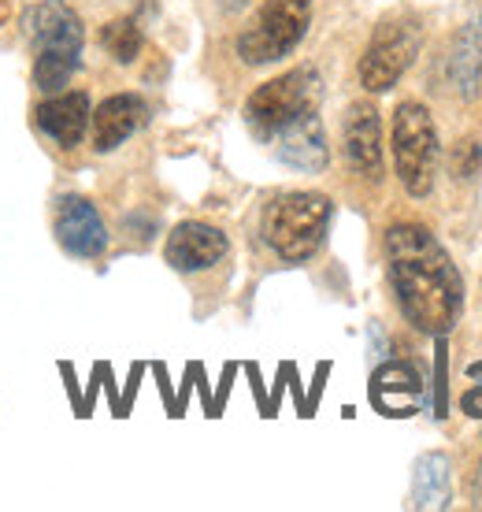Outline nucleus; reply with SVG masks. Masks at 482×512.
<instances>
[{
  "label": "nucleus",
  "instance_id": "nucleus-1",
  "mask_svg": "<svg viewBox=\"0 0 482 512\" xmlns=\"http://www.w3.org/2000/svg\"><path fill=\"white\" fill-rule=\"evenodd\" d=\"M382 249L397 305L408 323L431 338H445L464 312V279L453 256L419 223H394Z\"/></svg>",
  "mask_w": 482,
  "mask_h": 512
},
{
  "label": "nucleus",
  "instance_id": "nucleus-2",
  "mask_svg": "<svg viewBox=\"0 0 482 512\" xmlns=\"http://www.w3.org/2000/svg\"><path fill=\"white\" fill-rule=\"evenodd\" d=\"M30 49H34V86L41 93H64L78 67L86 30L67 0H38L23 19Z\"/></svg>",
  "mask_w": 482,
  "mask_h": 512
},
{
  "label": "nucleus",
  "instance_id": "nucleus-3",
  "mask_svg": "<svg viewBox=\"0 0 482 512\" xmlns=\"http://www.w3.org/2000/svg\"><path fill=\"white\" fill-rule=\"evenodd\" d=\"M330 197L316 190H290L271 197L260 216V234L267 249L290 264H305L327 242L330 227Z\"/></svg>",
  "mask_w": 482,
  "mask_h": 512
},
{
  "label": "nucleus",
  "instance_id": "nucleus-4",
  "mask_svg": "<svg viewBox=\"0 0 482 512\" xmlns=\"http://www.w3.org/2000/svg\"><path fill=\"white\" fill-rule=\"evenodd\" d=\"M319 101H323V78L316 75V67H293L249 93L245 123L260 141H271L286 123L319 112Z\"/></svg>",
  "mask_w": 482,
  "mask_h": 512
},
{
  "label": "nucleus",
  "instance_id": "nucleus-5",
  "mask_svg": "<svg viewBox=\"0 0 482 512\" xmlns=\"http://www.w3.org/2000/svg\"><path fill=\"white\" fill-rule=\"evenodd\" d=\"M312 23V0H264L256 19L238 34L241 64L267 67L286 60L308 34Z\"/></svg>",
  "mask_w": 482,
  "mask_h": 512
},
{
  "label": "nucleus",
  "instance_id": "nucleus-6",
  "mask_svg": "<svg viewBox=\"0 0 482 512\" xmlns=\"http://www.w3.org/2000/svg\"><path fill=\"white\" fill-rule=\"evenodd\" d=\"M394 164L397 179L412 197H427L438 175V130L427 104L401 101L394 112Z\"/></svg>",
  "mask_w": 482,
  "mask_h": 512
},
{
  "label": "nucleus",
  "instance_id": "nucleus-7",
  "mask_svg": "<svg viewBox=\"0 0 482 512\" xmlns=\"http://www.w3.org/2000/svg\"><path fill=\"white\" fill-rule=\"evenodd\" d=\"M423 30L412 15H397L375 26L368 49L360 56V86L368 93H390L408 67L416 64Z\"/></svg>",
  "mask_w": 482,
  "mask_h": 512
},
{
  "label": "nucleus",
  "instance_id": "nucleus-8",
  "mask_svg": "<svg viewBox=\"0 0 482 512\" xmlns=\"http://www.w3.org/2000/svg\"><path fill=\"white\" fill-rule=\"evenodd\" d=\"M52 231H56V242L64 245L67 253L82 256V260H93V256H101L108 249V227H104L101 212L78 193H64L56 201Z\"/></svg>",
  "mask_w": 482,
  "mask_h": 512
},
{
  "label": "nucleus",
  "instance_id": "nucleus-9",
  "mask_svg": "<svg viewBox=\"0 0 482 512\" xmlns=\"http://www.w3.org/2000/svg\"><path fill=\"white\" fill-rule=\"evenodd\" d=\"M227 253H230L227 234L219 231V227H212V223H201V219L178 223L175 231L167 234V245H164V260L175 271H182V275L216 268Z\"/></svg>",
  "mask_w": 482,
  "mask_h": 512
},
{
  "label": "nucleus",
  "instance_id": "nucleus-10",
  "mask_svg": "<svg viewBox=\"0 0 482 512\" xmlns=\"http://www.w3.org/2000/svg\"><path fill=\"white\" fill-rule=\"evenodd\" d=\"M423 397H427L423 372H419L412 360H386L371 375V405L382 416H390V420L416 416L423 409Z\"/></svg>",
  "mask_w": 482,
  "mask_h": 512
},
{
  "label": "nucleus",
  "instance_id": "nucleus-11",
  "mask_svg": "<svg viewBox=\"0 0 482 512\" xmlns=\"http://www.w3.org/2000/svg\"><path fill=\"white\" fill-rule=\"evenodd\" d=\"M345 160L360 179H382V119L371 101H356L345 112Z\"/></svg>",
  "mask_w": 482,
  "mask_h": 512
},
{
  "label": "nucleus",
  "instance_id": "nucleus-12",
  "mask_svg": "<svg viewBox=\"0 0 482 512\" xmlns=\"http://www.w3.org/2000/svg\"><path fill=\"white\" fill-rule=\"evenodd\" d=\"M267 145L275 149V156H279L282 164L297 167V171H308V175L327 171V164H330L327 134H323V119H319V112H308V116L286 123Z\"/></svg>",
  "mask_w": 482,
  "mask_h": 512
},
{
  "label": "nucleus",
  "instance_id": "nucleus-13",
  "mask_svg": "<svg viewBox=\"0 0 482 512\" xmlns=\"http://www.w3.org/2000/svg\"><path fill=\"white\" fill-rule=\"evenodd\" d=\"M149 123V104L138 93H112L101 108L93 112L89 127H93V149L97 153H112L127 138H134L141 127Z\"/></svg>",
  "mask_w": 482,
  "mask_h": 512
},
{
  "label": "nucleus",
  "instance_id": "nucleus-14",
  "mask_svg": "<svg viewBox=\"0 0 482 512\" xmlns=\"http://www.w3.org/2000/svg\"><path fill=\"white\" fill-rule=\"evenodd\" d=\"M89 119H93V108H89V97L82 90L75 93H52L49 101L38 104L34 112V123L45 138H52L60 149H75L82 134H86Z\"/></svg>",
  "mask_w": 482,
  "mask_h": 512
},
{
  "label": "nucleus",
  "instance_id": "nucleus-15",
  "mask_svg": "<svg viewBox=\"0 0 482 512\" xmlns=\"http://www.w3.org/2000/svg\"><path fill=\"white\" fill-rule=\"evenodd\" d=\"M482 78V12L460 26L457 41L449 49V82L460 97H475Z\"/></svg>",
  "mask_w": 482,
  "mask_h": 512
},
{
  "label": "nucleus",
  "instance_id": "nucleus-16",
  "mask_svg": "<svg viewBox=\"0 0 482 512\" xmlns=\"http://www.w3.org/2000/svg\"><path fill=\"white\" fill-rule=\"evenodd\" d=\"M449 501H453V464L445 453H423L412 472V505L449 509Z\"/></svg>",
  "mask_w": 482,
  "mask_h": 512
},
{
  "label": "nucleus",
  "instance_id": "nucleus-17",
  "mask_svg": "<svg viewBox=\"0 0 482 512\" xmlns=\"http://www.w3.org/2000/svg\"><path fill=\"white\" fill-rule=\"evenodd\" d=\"M101 45L108 49V56H112L115 64L127 67L141 56L145 38H141V26L134 23V19H112V23L101 30Z\"/></svg>",
  "mask_w": 482,
  "mask_h": 512
},
{
  "label": "nucleus",
  "instance_id": "nucleus-18",
  "mask_svg": "<svg viewBox=\"0 0 482 512\" xmlns=\"http://www.w3.org/2000/svg\"><path fill=\"white\" fill-rule=\"evenodd\" d=\"M460 409L471 420H482V360H475L468 368V386H464V397H460Z\"/></svg>",
  "mask_w": 482,
  "mask_h": 512
},
{
  "label": "nucleus",
  "instance_id": "nucleus-19",
  "mask_svg": "<svg viewBox=\"0 0 482 512\" xmlns=\"http://www.w3.org/2000/svg\"><path fill=\"white\" fill-rule=\"evenodd\" d=\"M482 167V145L479 141H460L457 153H453V175L457 179H471Z\"/></svg>",
  "mask_w": 482,
  "mask_h": 512
},
{
  "label": "nucleus",
  "instance_id": "nucleus-20",
  "mask_svg": "<svg viewBox=\"0 0 482 512\" xmlns=\"http://www.w3.org/2000/svg\"><path fill=\"white\" fill-rule=\"evenodd\" d=\"M434 416H445V342L438 338V390H434Z\"/></svg>",
  "mask_w": 482,
  "mask_h": 512
},
{
  "label": "nucleus",
  "instance_id": "nucleus-21",
  "mask_svg": "<svg viewBox=\"0 0 482 512\" xmlns=\"http://www.w3.org/2000/svg\"><path fill=\"white\" fill-rule=\"evenodd\" d=\"M241 4H245V0H223V8H230V12H238Z\"/></svg>",
  "mask_w": 482,
  "mask_h": 512
},
{
  "label": "nucleus",
  "instance_id": "nucleus-22",
  "mask_svg": "<svg viewBox=\"0 0 482 512\" xmlns=\"http://www.w3.org/2000/svg\"><path fill=\"white\" fill-rule=\"evenodd\" d=\"M8 19V0H0V23Z\"/></svg>",
  "mask_w": 482,
  "mask_h": 512
}]
</instances>
